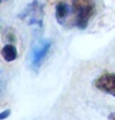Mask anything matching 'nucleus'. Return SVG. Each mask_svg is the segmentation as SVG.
Segmentation results:
<instances>
[{
	"mask_svg": "<svg viewBox=\"0 0 115 120\" xmlns=\"http://www.w3.org/2000/svg\"><path fill=\"white\" fill-rule=\"evenodd\" d=\"M1 57L4 58L6 62H12V61L16 60V57H18V51H16V48L13 46V44H10V43L5 44L1 49Z\"/></svg>",
	"mask_w": 115,
	"mask_h": 120,
	"instance_id": "nucleus-6",
	"label": "nucleus"
},
{
	"mask_svg": "<svg viewBox=\"0 0 115 120\" xmlns=\"http://www.w3.org/2000/svg\"><path fill=\"white\" fill-rule=\"evenodd\" d=\"M52 42L48 39L38 41L34 46L32 47L31 53H29V60H31V66L34 70H38L43 64L46 57H47L49 49H51Z\"/></svg>",
	"mask_w": 115,
	"mask_h": 120,
	"instance_id": "nucleus-3",
	"label": "nucleus"
},
{
	"mask_svg": "<svg viewBox=\"0 0 115 120\" xmlns=\"http://www.w3.org/2000/svg\"><path fill=\"white\" fill-rule=\"evenodd\" d=\"M19 18L22 20L27 22L29 25H38L42 27L43 22V5L38 3L37 0L32 1L31 4L25 6V9L19 14Z\"/></svg>",
	"mask_w": 115,
	"mask_h": 120,
	"instance_id": "nucleus-2",
	"label": "nucleus"
},
{
	"mask_svg": "<svg viewBox=\"0 0 115 120\" xmlns=\"http://www.w3.org/2000/svg\"><path fill=\"white\" fill-rule=\"evenodd\" d=\"M95 10L94 0H71L67 28L76 27L78 29H86L88 22L95 15Z\"/></svg>",
	"mask_w": 115,
	"mask_h": 120,
	"instance_id": "nucleus-1",
	"label": "nucleus"
},
{
	"mask_svg": "<svg viewBox=\"0 0 115 120\" xmlns=\"http://www.w3.org/2000/svg\"><path fill=\"white\" fill-rule=\"evenodd\" d=\"M107 119H109V120H115V111H114V112H111Z\"/></svg>",
	"mask_w": 115,
	"mask_h": 120,
	"instance_id": "nucleus-8",
	"label": "nucleus"
},
{
	"mask_svg": "<svg viewBox=\"0 0 115 120\" xmlns=\"http://www.w3.org/2000/svg\"><path fill=\"white\" fill-rule=\"evenodd\" d=\"M68 18H70V3L61 0L56 4V19L61 25L67 28Z\"/></svg>",
	"mask_w": 115,
	"mask_h": 120,
	"instance_id": "nucleus-5",
	"label": "nucleus"
},
{
	"mask_svg": "<svg viewBox=\"0 0 115 120\" xmlns=\"http://www.w3.org/2000/svg\"><path fill=\"white\" fill-rule=\"evenodd\" d=\"M0 1H1V0H0Z\"/></svg>",
	"mask_w": 115,
	"mask_h": 120,
	"instance_id": "nucleus-9",
	"label": "nucleus"
},
{
	"mask_svg": "<svg viewBox=\"0 0 115 120\" xmlns=\"http://www.w3.org/2000/svg\"><path fill=\"white\" fill-rule=\"evenodd\" d=\"M94 86L99 91L115 97V73L103 72L94 80Z\"/></svg>",
	"mask_w": 115,
	"mask_h": 120,
	"instance_id": "nucleus-4",
	"label": "nucleus"
},
{
	"mask_svg": "<svg viewBox=\"0 0 115 120\" xmlns=\"http://www.w3.org/2000/svg\"><path fill=\"white\" fill-rule=\"evenodd\" d=\"M9 115H10V110H4L3 112H0V120H4V119H6Z\"/></svg>",
	"mask_w": 115,
	"mask_h": 120,
	"instance_id": "nucleus-7",
	"label": "nucleus"
}]
</instances>
